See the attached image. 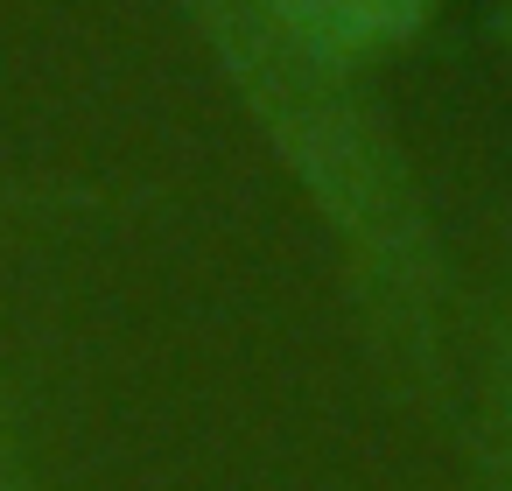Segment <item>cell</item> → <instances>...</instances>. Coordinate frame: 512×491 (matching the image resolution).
I'll return each mask as SVG.
<instances>
[{
  "instance_id": "4",
  "label": "cell",
  "mask_w": 512,
  "mask_h": 491,
  "mask_svg": "<svg viewBox=\"0 0 512 491\" xmlns=\"http://www.w3.org/2000/svg\"><path fill=\"white\" fill-rule=\"evenodd\" d=\"M0 491H36V456H29L8 400H0Z\"/></svg>"
},
{
  "instance_id": "3",
  "label": "cell",
  "mask_w": 512,
  "mask_h": 491,
  "mask_svg": "<svg viewBox=\"0 0 512 491\" xmlns=\"http://www.w3.org/2000/svg\"><path fill=\"white\" fill-rule=\"evenodd\" d=\"M260 8L295 43H309L351 71H372V64H386L428 36L442 0H260Z\"/></svg>"
},
{
  "instance_id": "1",
  "label": "cell",
  "mask_w": 512,
  "mask_h": 491,
  "mask_svg": "<svg viewBox=\"0 0 512 491\" xmlns=\"http://www.w3.org/2000/svg\"><path fill=\"white\" fill-rule=\"evenodd\" d=\"M169 15L197 36L211 78L302 197L372 386L414 421H449L456 274L428 183L372 92V71L295 43L260 0H169Z\"/></svg>"
},
{
  "instance_id": "2",
  "label": "cell",
  "mask_w": 512,
  "mask_h": 491,
  "mask_svg": "<svg viewBox=\"0 0 512 491\" xmlns=\"http://www.w3.org/2000/svg\"><path fill=\"white\" fill-rule=\"evenodd\" d=\"M456 456H463V491H512V239L477 344V372L456 414Z\"/></svg>"
}]
</instances>
